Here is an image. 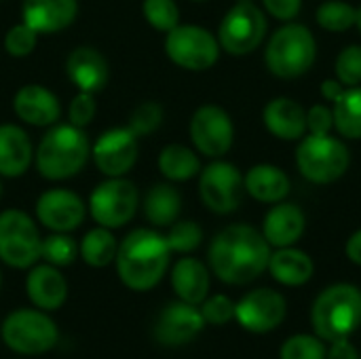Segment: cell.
I'll return each instance as SVG.
<instances>
[{
  "label": "cell",
  "mask_w": 361,
  "mask_h": 359,
  "mask_svg": "<svg viewBox=\"0 0 361 359\" xmlns=\"http://www.w3.org/2000/svg\"><path fill=\"white\" fill-rule=\"evenodd\" d=\"M0 336L4 345L19 355H42L57 345V324L40 309H17L2 322Z\"/></svg>",
  "instance_id": "7"
},
{
  "label": "cell",
  "mask_w": 361,
  "mask_h": 359,
  "mask_svg": "<svg viewBox=\"0 0 361 359\" xmlns=\"http://www.w3.org/2000/svg\"><path fill=\"white\" fill-rule=\"evenodd\" d=\"M38 44V32L32 30L27 23H15L6 34H4V51L11 57H27L34 53Z\"/></svg>",
  "instance_id": "39"
},
{
  "label": "cell",
  "mask_w": 361,
  "mask_h": 359,
  "mask_svg": "<svg viewBox=\"0 0 361 359\" xmlns=\"http://www.w3.org/2000/svg\"><path fill=\"white\" fill-rule=\"evenodd\" d=\"M360 359H361V358H360Z\"/></svg>",
  "instance_id": "51"
},
{
  "label": "cell",
  "mask_w": 361,
  "mask_h": 359,
  "mask_svg": "<svg viewBox=\"0 0 361 359\" xmlns=\"http://www.w3.org/2000/svg\"><path fill=\"white\" fill-rule=\"evenodd\" d=\"M218 36L201 25H176L165 36V53L167 57L182 70L203 72L216 66L220 57Z\"/></svg>",
  "instance_id": "11"
},
{
  "label": "cell",
  "mask_w": 361,
  "mask_h": 359,
  "mask_svg": "<svg viewBox=\"0 0 361 359\" xmlns=\"http://www.w3.org/2000/svg\"><path fill=\"white\" fill-rule=\"evenodd\" d=\"M161 123H163V106L159 102H142L129 114L127 127L137 138H144V135H150L152 131H157L161 127Z\"/></svg>",
  "instance_id": "37"
},
{
  "label": "cell",
  "mask_w": 361,
  "mask_h": 359,
  "mask_svg": "<svg viewBox=\"0 0 361 359\" xmlns=\"http://www.w3.org/2000/svg\"><path fill=\"white\" fill-rule=\"evenodd\" d=\"M317 59V40L305 23L286 21L273 32L264 49V63L277 78L292 80L307 74Z\"/></svg>",
  "instance_id": "5"
},
{
  "label": "cell",
  "mask_w": 361,
  "mask_h": 359,
  "mask_svg": "<svg viewBox=\"0 0 361 359\" xmlns=\"http://www.w3.org/2000/svg\"><path fill=\"white\" fill-rule=\"evenodd\" d=\"M171 250L165 235L152 229H135L121 243L114 258L118 279L133 292H148L161 284L169 269Z\"/></svg>",
  "instance_id": "2"
},
{
  "label": "cell",
  "mask_w": 361,
  "mask_h": 359,
  "mask_svg": "<svg viewBox=\"0 0 361 359\" xmlns=\"http://www.w3.org/2000/svg\"><path fill=\"white\" fill-rule=\"evenodd\" d=\"M262 123L283 142H300L307 135V110L292 97H273L262 110Z\"/></svg>",
  "instance_id": "21"
},
{
  "label": "cell",
  "mask_w": 361,
  "mask_h": 359,
  "mask_svg": "<svg viewBox=\"0 0 361 359\" xmlns=\"http://www.w3.org/2000/svg\"><path fill=\"white\" fill-rule=\"evenodd\" d=\"M116 252H118V241L112 235V231L106 226H95L89 233H85L78 245V256L91 269H104L112 264L116 258Z\"/></svg>",
  "instance_id": "30"
},
{
  "label": "cell",
  "mask_w": 361,
  "mask_h": 359,
  "mask_svg": "<svg viewBox=\"0 0 361 359\" xmlns=\"http://www.w3.org/2000/svg\"><path fill=\"white\" fill-rule=\"evenodd\" d=\"M195 150L207 159H222L235 142L231 114L218 104H203L195 110L188 125Z\"/></svg>",
  "instance_id": "13"
},
{
  "label": "cell",
  "mask_w": 361,
  "mask_h": 359,
  "mask_svg": "<svg viewBox=\"0 0 361 359\" xmlns=\"http://www.w3.org/2000/svg\"><path fill=\"white\" fill-rule=\"evenodd\" d=\"M357 347L349 339H338L330 343V349L326 353V359H360Z\"/></svg>",
  "instance_id": "44"
},
{
  "label": "cell",
  "mask_w": 361,
  "mask_h": 359,
  "mask_svg": "<svg viewBox=\"0 0 361 359\" xmlns=\"http://www.w3.org/2000/svg\"><path fill=\"white\" fill-rule=\"evenodd\" d=\"M192 2H205V0H192Z\"/></svg>",
  "instance_id": "49"
},
{
  "label": "cell",
  "mask_w": 361,
  "mask_h": 359,
  "mask_svg": "<svg viewBox=\"0 0 361 359\" xmlns=\"http://www.w3.org/2000/svg\"><path fill=\"white\" fill-rule=\"evenodd\" d=\"M91 144L85 129L66 125H51L36 146L34 163L44 180L61 182L74 178L89 161Z\"/></svg>",
  "instance_id": "3"
},
{
  "label": "cell",
  "mask_w": 361,
  "mask_h": 359,
  "mask_svg": "<svg viewBox=\"0 0 361 359\" xmlns=\"http://www.w3.org/2000/svg\"><path fill=\"white\" fill-rule=\"evenodd\" d=\"M351 165V152L341 138L332 133H307L296 148V167L313 184H332L341 180Z\"/></svg>",
  "instance_id": "6"
},
{
  "label": "cell",
  "mask_w": 361,
  "mask_h": 359,
  "mask_svg": "<svg viewBox=\"0 0 361 359\" xmlns=\"http://www.w3.org/2000/svg\"><path fill=\"white\" fill-rule=\"evenodd\" d=\"M334 129L345 140H361V85L345 87L343 95L332 104Z\"/></svg>",
  "instance_id": "31"
},
{
  "label": "cell",
  "mask_w": 361,
  "mask_h": 359,
  "mask_svg": "<svg viewBox=\"0 0 361 359\" xmlns=\"http://www.w3.org/2000/svg\"><path fill=\"white\" fill-rule=\"evenodd\" d=\"M271 252L262 231L252 224H231L214 237L207 262L222 284L247 286L267 271Z\"/></svg>",
  "instance_id": "1"
},
{
  "label": "cell",
  "mask_w": 361,
  "mask_h": 359,
  "mask_svg": "<svg viewBox=\"0 0 361 359\" xmlns=\"http://www.w3.org/2000/svg\"><path fill=\"white\" fill-rule=\"evenodd\" d=\"M78 258V243L68 233H51L42 239L40 260L57 269L70 267Z\"/></svg>",
  "instance_id": "33"
},
{
  "label": "cell",
  "mask_w": 361,
  "mask_h": 359,
  "mask_svg": "<svg viewBox=\"0 0 361 359\" xmlns=\"http://www.w3.org/2000/svg\"><path fill=\"white\" fill-rule=\"evenodd\" d=\"M267 271L277 284L288 288H300L309 284L311 277L315 275V262L307 252L294 245L275 248V252H271Z\"/></svg>",
  "instance_id": "25"
},
{
  "label": "cell",
  "mask_w": 361,
  "mask_h": 359,
  "mask_svg": "<svg viewBox=\"0 0 361 359\" xmlns=\"http://www.w3.org/2000/svg\"><path fill=\"white\" fill-rule=\"evenodd\" d=\"M25 294L40 311H57L68 300V281L53 264H34L27 269Z\"/></svg>",
  "instance_id": "19"
},
{
  "label": "cell",
  "mask_w": 361,
  "mask_h": 359,
  "mask_svg": "<svg viewBox=\"0 0 361 359\" xmlns=\"http://www.w3.org/2000/svg\"><path fill=\"white\" fill-rule=\"evenodd\" d=\"M307 229V216L296 203H275L262 222V235L271 248H290L300 241Z\"/></svg>",
  "instance_id": "22"
},
{
  "label": "cell",
  "mask_w": 361,
  "mask_h": 359,
  "mask_svg": "<svg viewBox=\"0 0 361 359\" xmlns=\"http://www.w3.org/2000/svg\"><path fill=\"white\" fill-rule=\"evenodd\" d=\"M345 254H347V258H349L353 264L361 267V229L360 231H355V233L347 239Z\"/></svg>",
  "instance_id": "45"
},
{
  "label": "cell",
  "mask_w": 361,
  "mask_h": 359,
  "mask_svg": "<svg viewBox=\"0 0 361 359\" xmlns=\"http://www.w3.org/2000/svg\"><path fill=\"white\" fill-rule=\"evenodd\" d=\"M171 288L180 300L199 307L209 296V269L201 260L184 256L171 269Z\"/></svg>",
  "instance_id": "27"
},
{
  "label": "cell",
  "mask_w": 361,
  "mask_h": 359,
  "mask_svg": "<svg viewBox=\"0 0 361 359\" xmlns=\"http://www.w3.org/2000/svg\"><path fill=\"white\" fill-rule=\"evenodd\" d=\"M267 15L252 0H237L218 25L220 49L241 57L254 53L267 38Z\"/></svg>",
  "instance_id": "8"
},
{
  "label": "cell",
  "mask_w": 361,
  "mask_h": 359,
  "mask_svg": "<svg viewBox=\"0 0 361 359\" xmlns=\"http://www.w3.org/2000/svg\"><path fill=\"white\" fill-rule=\"evenodd\" d=\"M343 91H345V85L341 80H324L322 83V95L330 104H334L343 95Z\"/></svg>",
  "instance_id": "46"
},
{
  "label": "cell",
  "mask_w": 361,
  "mask_h": 359,
  "mask_svg": "<svg viewBox=\"0 0 361 359\" xmlns=\"http://www.w3.org/2000/svg\"><path fill=\"white\" fill-rule=\"evenodd\" d=\"M142 13L148 25H152L157 32L167 34L176 25H180V8L176 0H144Z\"/></svg>",
  "instance_id": "35"
},
{
  "label": "cell",
  "mask_w": 361,
  "mask_h": 359,
  "mask_svg": "<svg viewBox=\"0 0 361 359\" xmlns=\"http://www.w3.org/2000/svg\"><path fill=\"white\" fill-rule=\"evenodd\" d=\"M140 193L137 186L123 178H106L99 182L89 195L87 212L97 222V226H106L110 231L129 224L137 212Z\"/></svg>",
  "instance_id": "10"
},
{
  "label": "cell",
  "mask_w": 361,
  "mask_h": 359,
  "mask_svg": "<svg viewBox=\"0 0 361 359\" xmlns=\"http://www.w3.org/2000/svg\"><path fill=\"white\" fill-rule=\"evenodd\" d=\"M42 237L32 216L21 209L0 214V262L11 269H30L40 260Z\"/></svg>",
  "instance_id": "9"
},
{
  "label": "cell",
  "mask_w": 361,
  "mask_h": 359,
  "mask_svg": "<svg viewBox=\"0 0 361 359\" xmlns=\"http://www.w3.org/2000/svg\"><path fill=\"white\" fill-rule=\"evenodd\" d=\"M13 110L19 121L32 127H51L61 116L59 99L44 85H23L13 97Z\"/></svg>",
  "instance_id": "18"
},
{
  "label": "cell",
  "mask_w": 361,
  "mask_h": 359,
  "mask_svg": "<svg viewBox=\"0 0 361 359\" xmlns=\"http://www.w3.org/2000/svg\"><path fill=\"white\" fill-rule=\"evenodd\" d=\"M182 212V197L176 186L161 182L150 186L144 197V216L152 226H171Z\"/></svg>",
  "instance_id": "28"
},
{
  "label": "cell",
  "mask_w": 361,
  "mask_h": 359,
  "mask_svg": "<svg viewBox=\"0 0 361 359\" xmlns=\"http://www.w3.org/2000/svg\"><path fill=\"white\" fill-rule=\"evenodd\" d=\"M199 309H201L205 324H212V326H224L231 320H235V303L224 294L207 296L199 305Z\"/></svg>",
  "instance_id": "40"
},
{
  "label": "cell",
  "mask_w": 361,
  "mask_h": 359,
  "mask_svg": "<svg viewBox=\"0 0 361 359\" xmlns=\"http://www.w3.org/2000/svg\"><path fill=\"white\" fill-rule=\"evenodd\" d=\"M205 328L201 309L184 300L167 305L154 322V339L163 347H182L195 341Z\"/></svg>",
  "instance_id": "17"
},
{
  "label": "cell",
  "mask_w": 361,
  "mask_h": 359,
  "mask_svg": "<svg viewBox=\"0 0 361 359\" xmlns=\"http://www.w3.org/2000/svg\"><path fill=\"white\" fill-rule=\"evenodd\" d=\"M243 184H245V193L252 199L269 205L283 201L292 188L290 176L281 167L271 163H258L250 167L247 174L243 176Z\"/></svg>",
  "instance_id": "26"
},
{
  "label": "cell",
  "mask_w": 361,
  "mask_h": 359,
  "mask_svg": "<svg viewBox=\"0 0 361 359\" xmlns=\"http://www.w3.org/2000/svg\"><path fill=\"white\" fill-rule=\"evenodd\" d=\"M288 315V303L281 292L256 288L235 305V320L252 334H269L277 330Z\"/></svg>",
  "instance_id": "14"
},
{
  "label": "cell",
  "mask_w": 361,
  "mask_h": 359,
  "mask_svg": "<svg viewBox=\"0 0 361 359\" xmlns=\"http://www.w3.org/2000/svg\"><path fill=\"white\" fill-rule=\"evenodd\" d=\"M34 163L30 135L13 125H0V178H21Z\"/></svg>",
  "instance_id": "24"
},
{
  "label": "cell",
  "mask_w": 361,
  "mask_h": 359,
  "mask_svg": "<svg viewBox=\"0 0 361 359\" xmlns=\"http://www.w3.org/2000/svg\"><path fill=\"white\" fill-rule=\"evenodd\" d=\"M0 286H2V273H0Z\"/></svg>",
  "instance_id": "50"
},
{
  "label": "cell",
  "mask_w": 361,
  "mask_h": 359,
  "mask_svg": "<svg viewBox=\"0 0 361 359\" xmlns=\"http://www.w3.org/2000/svg\"><path fill=\"white\" fill-rule=\"evenodd\" d=\"M0 197H2V182H0Z\"/></svg>",
  "instance_id": "48"
},
{
  "label": "cell",
  "mask_w": 361,
  "mask_h": 359,
  "mask_svg": "<svg viewBox=\"0 0 361 359\" xmlns=\"http://www.w3.org/2000/svg\"><path fill=\"white\" fill-rule=\"evenodd\" d=\"M199 195L209 212L220 216L233 214L241 207L245 197L243 174L237 165L224 159H214L199 171Z\"/></svg>",
  "instance_id": "12"
},
{
  "label": "cell",
  "mask_w": 361,
  "mask_h": 359,
  "mask_svg": "<svg viewBox=\"0 0 361 359\" xmlns=\"http://www.w3.org/2000/svg\"><path fill=\"white\" fill-rule=\"evenodd\" d=\"M66 74L78 91L99 93L110 76V68L102 51L93 47H76L66 59Z\"/></svg>",
  "instance_id": "23"
},
{
  "label": "cell",
  "mask_w": 361,
  "mask_h": 359,
  "mask_svg": "<svg viewBox=\"0 0 361 359\" xmlns=\"http://www.w3.org/2000/svg\"><path fill=\"white\" fill-rule=\"evenodd\" d=\"M171 254H190L203 241V229L192 220H176L165 235Z\"/></svg>",
  "instance_id": "34"
},
{
  "label": "cell",
  "mask_w": 361,
  "mask_h": 359,
  "mask_svg": "<svg viewBox=\"0 0 361 359\" xmlns=\"http://www.w3.org/2000/svg\"><path fill=\"white\" fill-rule=\"evenodd\" d=\"M87 216L85 201L68 188H49L36 201V220L51 233H70Z\"/></svg>",
  "instance_id": "16"
},
{
  "label": "cell",
  "mask_w": 361,
  "mask_h": 359,
  "mask_svg": "<svg viewBox=\"0 0 361 359\" xmlns=\"http://www.w3.org/2000/svg\"><path fill=\"white\" fill-rule=\"evenodd\" d=\"M311 326L326 341L349 339L361 326V290L353 284L326 288L311 307Z\"/></svg>",
  "instance_id": "4"
},
{
  "label": "cell",
  "mask_w": 361,
  "mask_h": 359,
  "mask_svg": "<svg viewBox=\"0 0 361 359\" xmlns=\"http://www.w3.org/2000/svg\"><path fill=\"white\" fill-rule=\"evenodd\" d=\"M78 15L76 0H23L21 21L38 34H57L74 23Z\"/></svg>",
  "instance_id": "20"
},
{
  "label": "cell",
  "mask_w": 361,
  "mask_h": 359,
  "mask_svg": "<svg viewBox=\"0 0 361 359\" xmlns=\"http://www.w3.org/2000/svg\"><path fill=\"white\" fill-rule=\"evenodd\" d=\"M334 114L326 104H315L307 110V133H332Z\"/></svg>",
  "instance_id": "42"
},
{
  "label": "cell",
  "mask_w": 361,
  "mask_h": 359,
  "mask_svg": "<svg viewBox=\"0 0 361 359\" xmlns=\"http://www.w3.org/2000/svg\"><path fill=\"white\" fill-rule=\"evenodd\" d=\"M355 28L360 30V34H361V6H357V19H355Z\"/></svg>",
  "instance_id": "47"
},
{
  "label": "cell",
  "mask_w": 361,
  "mask_h": 359,
  "mask_svg": "<svg viewBox=\"0 0 361 359\" xmlns=\"http://www.w3.org/2000/svg\"><path fill=\"white\" fill-rule=\"evenodd\" d=\"M328 347L319 336L313 334H294L290 336L281 349L279 359H326Z\"/></svg>",
  "instance_id": "36"
},
{
  "label": "cell",
  "mask_w": 361,
  "mask_h": 359,
  "mask_svg": "<svg viewBox=\"0 0 361 359\" xmlns=\"http://www.w3.org/2000/svg\"><path fill=\"white\" fill-rule=\"evenodd\" d=\"M159 171L169 182H186L199 176L201 159L184 144H169L159 152Z\"/></svg>",
  "instance_id": "29"
},
{
  "label": "cell",
  "mask_w": 361,
  "mask_h": 359,
  "mask_svg": "<svg viewBox=\"0 0 361 359\" xmlns=\"http://www.w3.org/2000/svg\"><path fill=\"white\" fill-rule=\"evenodd\" d=\"M334 70L336 80H341L345 87L361 85V44L345 47L334 61Z\"/></svg>",
  "instance_id": "38"
},
{
  "label": "cell",
  "mask_w": 361,
  "mask_h": 359,
  "mask_svg": "<svg viewBox=\"0 0 361 359\" xmlns=\"http://www.w3.org/2000/svg\"><path fill=\"white\" fill-rule=\"evenodd\" d=\"M97 106H95V93H87V91H78L70 106H68V118L70 125L85 129L93 118H95Z\"/></svg>",
  "instance_id": "41"
},
{
  "label": "cell",
  "mask_w": 361,
  "mask_h": 359,
  "mask_svg": "<svg viewBox=\"0 0 361 359\" xmlns=\"http://www.w3.org/2000/svg\"><path fill=\"white\" fill-rule=\"evenodd\" d=\"M129 127H112L104 131L91 146V157L106 178H123L137 163L140 144Z\"/></svg>",
  "instance_id": "15"
},
{
  "label": "cell",
  "mask_w": 361,
  "mask_h": 359,
  "mask_svg": "<svg viewBox=\"0 0 361 359\" xmlns=\"http://www.w3.org/2000/svg\"><path fill=\"white\" fill-rule=\"evenodd\" d=\"M315 19L326 32H347L355 25L357 8L345 0H326L317 6Z\"/></svg>",
  "instance_id": "32"
},
{
  "label": "cell",
  "mask_w": 361,
  "mask_h": 359,
  "mask_svg": "<svg viewBox=\"0 0 361 359\" xmlns=\"http://www.w3.org/2000/svg\"><path fill=\"white\" fill-rule=\"evenodd\" d=\"M262 6L271 17L286 23L298 17L302 8V0H262Z\"/></svg>",
  "instance_id": "43"
}]
</instances>
